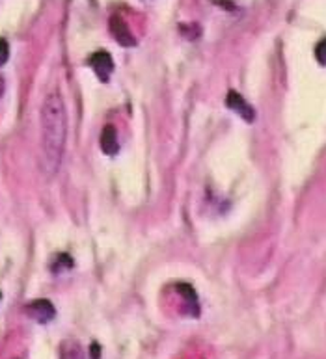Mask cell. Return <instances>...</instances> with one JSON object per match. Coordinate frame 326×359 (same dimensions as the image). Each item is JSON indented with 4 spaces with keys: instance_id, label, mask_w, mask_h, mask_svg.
I'll use <instances>...</instances> for the list:
<instances>
[{
    "instance_id": "obj_5",
    "label": "cell",
    "mask_w": 326,
    "mask_h": 359,
    "mask_svg": "<svg viewBox=\"0 0 326 359\" xmlns=\"http://www.w3.org/2000/svg\"><path fill=\"white\" fill-rule=\"evenodd\" d=\"M110 34L114 36L116 41L122 45V47H135L136 45L135 36H133V32L127 26V23L122 17H118V15H114L110 19Z\"/></svg>"
},
{
    "instance_id": "obj_4",
    "label": "cell",
    "mask_w": 326,
    "mask_h": 359,
    "mask_svg": "<svg viewBox=\"0 0 326 359\" xmlns=\"http://www.w3.org/2000/svg\"><path fill=\"white\" fill-rule=\"evenodd\" d=\"M226 105H228V108H231L239 118H243L244 121L252 123V121L256 120V112H254V108L250 107L243 95L239 94V91H235V89H231L230 94H228V97H226Z\"/></svg>"
},
{
    "instance_id": "obj_9",
    "label": "cell",
    "mask_w": 326,
    "mask_h": 359,
    "mask_svg": "<svg viewBox=\"0 0 326 359\" xmlns=\"http://www.w3.org/2000/svg\"><path fill=\"white\" fill-rule=\"evenodd\" d=\"M315 58L320 65H326V38L320 39L317 47H315Z\"/></svg>"
},
{
    "instance_id": "obj_11",
    "label": "cell",
    "mask_w": 326,
    "mask_h": 359,
    "mask_svg": "<svg viewBox=\"0 0 326 359\" xmlns=\"http://www.w3.org/2000/svg\"><path fill=\"white\" fill-rule=\"evenodd\" d=\"M2 94H4V80L0 78V97H2Z\"/></svg>"
},
{
    "instance_id": "obj_12",
    "label": "cell",
    "mask_w": 326,
    "mask_h": 359,
    "mask_svg": "<svg viewBox=\"0 0 326 359\" xmlns=\"http://www.w3.org/2000/svg\"><path fill=\"white\" fill-rule=\"evenodd\" d=\"M0 298H2V294H0Z\"/></svg>"
},
{
    "instance_id": "obj_3",
    "label": "cell",
    "mask_w": 326,
    "mask_h": 359,
    "mask_svg": "<svg viewBox=\"0 0 326 359\" xmlns=\"http://www.w3.org/2000/svg\"><path fill=\"white\" fill-rule=\"evenodd\" d=\"M26 315L39 324H47L56 316V309L49 300H34L26 305Z\"/></svg>"
},
{
    "instance_id": "obj_10",
    "label": "cell",
    "mask_w": 326,
    "mask_h": 359,
    "mask_svg": "<svg viewBox=\"0 0 326 359\" xmlns=\"http://www.w3.org/2000/svg\"><path fill=\"white\" fill-rule=\"evenodd\" d=\"M8 58H10V45L6 39H0V67L8 62Z\"/></svg>"
},
{
    "instance_id": "obj_2",
    "label": "cell",
    "mask_w": 326,
    "mask_h": 359,
    "mask_svg": "<svg viewBox=\"0 0 326 359\" xmlns=\"http://www.w3.org/2000/svg\"><path fill=\"white\" fill-rule=\"evenodd\" d=\"M88 65L96 71V75L99 76L101 83H109L110 75L114 71V60L107 51H97L88 58Z\"/></svg>"
},
{
    "instance_id": "obj_8",
    "label": "cell",
    "mask_w": 326,
    "mask_h": 359,
    "mask_svg": "<svg viewBox=\"0 0 326 359\" xmlns=\"http://www.w3.org/2000/svg\"><path fill=\"white\" fill-rule=\"evenodd\" d=\"M73 266V261L67 253H62V255H56V263L52 265V270H64V268H71Z\"/></svg>"
},
{
    "instance_id": "obj_1",
    "label": "cell",
    "mask_w": 326,
    "mask_h": 359,
    "mask_svg": "<svg viewBox=\"0 0 326 359\" xmlns=\"http://www.w3.org/2000/svg\"><path fill=\"white\" fill-rule=\"evenodd\" d=\"M41 123V168L47 177H52L62 164L65 138H67V112L62 95L52 91L45 97L39 112Z\"/></svg>"
},
{
    "instance_id": "obj_7",
    "label": "cell",
    "mask_w": 326,
    "mask_h": 359,
    "mask_svg": "<svg viewBox=\"0 0 326 359\" xmlns=\"http://www.w3.org/2000/svg\"><path fill=\"white\" fill-rule=\"evenodd\" d=\"M62 359H86L83 348L77 342H65L62 347Z\"/></svg>"
},
{
    "instance_id": "obj_6",
    "label": "cell",
    "mask_w": 326,
    "mask_h": 359,
    "mask_svg": "<svg viewBox=\"0 0 326 359\" xmlns=\"http://www.w3.org/2000/svg\"><path fill=\"white\" fill-rule=\"evenodd\" d=\"M101 151L109 157H114L116 153L120 151V142H118V133L112 125H107L101 131V138H99Z\"/></svg>"
}]
</instances>
